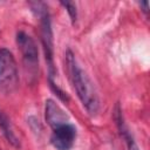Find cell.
Here are the masks:
<instances>
[{
	"label": "cell",
	"instance_id": "10",
	"mask_svg": "<svg viewBox=\"0 0 150 150\" xmlns=\"http://www.w3.org/2000/svg\"><path fill=\"white\" fill-rule=\"evenodd\" d=\"M139 6H143V12H144V13L146 14V13H148V9H149V8H148V6H149V4H148V1H144V2H141V4H139Z\"/></svg>",
	"mask_w": 150,
	"mask_h": 150
},
{
	"label": "cell",
	"instance_id": "11",
	"mask_svg": "<svg viewBox=\"0 0 150 150\" xmlns=\"http://www.w3.org/2000/svg\"><path fill=\"white\" fill-rule=\"evenodd\" d=\"M0 150H2V149H0Z\"/></svg>",
	"mask_w": 150,
	"mask_h": 150
},
{
	"label": "cell",
	"instance_id": "5",
	"mask_svg": "<svg viewBox=\"0 0 150 150\" xmlns=\"http://www.w3.org/2000/svg\"><path fill=\"white\" fill-rule=\"evenodd\" d=\"M76 138V128L68 121L52 128L50 143L56 150H70Z\"/></svg>",
	"mask_w": 150,
	"mask_h": 150
},
{
	"label": "cell",
	"instance_id": "6",
	"mask_svg": "<svg viewBox=\"0 0 150 150\" xmlns=\"http://www.w3.org/2000/svg\"><path fill=\"white\" fill-rule=\"evenodd\" d=\"M45 117L47 123L50 125V128L70 121L68 115L64 112V110L52 98H48L45 104Z\"/></svg>",
	"mask_w": 150,
	"mask_h": 150
},
{
	"label": "cell",
	"instance_id": "9",
	"mask_svg": "<svg viewBox=\"0 0 150 150\" xmlns=\"http://www.w3.org/2000/svg\"><path fill=\"white\" fill-rule=\"evenodd\" d=\"M60 4L67 9V12H68V14H69V16H70V19H71V22L74 23V22L76 21V18H77L75 4H74V2H70V1H66V2H64V1H61Z\"/></svg>",
	"mask_w": 150,
	"mask_h": 150
},
{
	"label": "cell",
	"instance_id": "4",
	"mask_svg": "<svg viewBox=\"0 0 150 150\" xmlns=\"http://www.w3.org/2000/svg\"><path fill=\"white\" fill-rule=\"evenodd\" d=\"M19 84L18 66L12 52L0 48V93L12 94Z\"/></svg>",
	"mask_w": 150,
	"mask_h": 150
},
{
	"label": "cell",
	"instance_id": "7",
	"mask_svg": "<svg viewBox=\"0 0 150 150\" xmlns=\"http://www.w3.org/2000/svg\"><path fill=\"white\" fill-rule=\"evenodd\" d=\"M115 121H116V124H117V128L120 130V134L122 136V138L124 139L127 146H128V150H141L139 146L137 145L135 138L132 137L131 132L129 131V128L127 127V124L124 123V118H123V115H122V110L120 108L118 104H116L115 107Z\"/></svg>",
	"mask_w": 150,
	"mask_h": 150
},
{
	"label": "cell",
	"instance_id": "1",
	"mask_svg": "<svg viewBox=\"0 0 150 150\" xmlns=\"http://www.w3.org/2000/svg\"><path fill=\"white\" fill-rule=\"evenodd\" d=\"M66 64L69 74L70 82L82 105L90 115H95L100 109V101L95 90L94 83L87 75V73L80 67L75 55L70 49L66 52Z\"/></svg>",
	"mask_w": 150,
	"mask_h": 150
},
{
	"label": "cell",
	"instance_id": "8",
	"mask_svg": "<svg viewBox=\"0 0 150 150\" xmlns=\"http://www.w3.org/2000/svg\"><path fill=\"white\" fill-rule=\"evenodd\" d=\"M0 129L2 131V135L6 137V139L15 148L20 146V141L18 138V136L14 132V129L12 127V123L9 121V118L0 110Z\"/></svg>",
	"mask_w": 150,
	"mask_h": 150
},
{
	"label": "cell",
	"instance_id": "2",
	"mask_svg": "<svg viewBox=\"0 0 150 150\" xmlns=\"http://www.w3.org/2000/svg\"><path fill=\"white\" fill-rule=\"evenodd\" d=\"M29 6L40 22L41 42L43 47L45 59H46L47 67H48V79H49L50 86H53L55 84L54 79L56 76V70H55V64H54V43H53V30H52L50 15H49L46 4L43 2H40V1L29 2Z\"/></svg>",
	"mask_w": 150,
	"mask_h": 150
},
{
	"label": "cell",
	"instance_id": "3",
	"mask_svg": "<svg viewBox=\"0 0 150 150\" xmlns=\"http://www.w3.org/2000/svg\"><path fill=\"white\" fill-rule=\"evenodd\" d=\"M16 45L20 49L27 77L34 81L39 71V52L34 39L25 30L16 33Z\"/></svg>",
	"mask_w": 150,
	"mask_h": 150
}]
</instances>
